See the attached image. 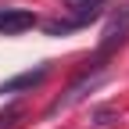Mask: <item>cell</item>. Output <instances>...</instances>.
I'll return each instance as SVG.
<instances>
[{
    "label": "cell",
    "instance_id": "cell-1",
    "mask_svg": "<svg viewBox=\"0 0 129 129\" xmlns=\"http://www.w3.org/2000/svg\"><path fill=\"white\" fill-rule=\"evenodd\" d=\"M125 36H129V4H125V7H118V11L108 18L104 36H101V57H104V54H111L118 43H125Z\"/></svg>",
    "mask_w": 129,
    "mask_h": 129
},
{
    "label": "cell",
    "instance_id": "cell-2",
    "mask_svg": "<svg viewBox=\"0 0 129 129\" xmlns=\"http://www.w3.org/2000/svg\"><path fill=\"white\" fill-rule=\"evenodd\" d=\"M101 79H104V68H101V64H93V75H90V72H83V75H79L75 83L68 86V93H64V97H57V101L50 104V115H57L61 108H72L79 97H86V90H93L97 83H101Z\"/></svg>",
    "mask_w": 129,
    "mask_h": 129
},
{
    "label": "cell",
    "instance_id": "cell-3",
    "mask_svg": "<svg viewBox=\"0 0 129 129\" xmlns=\"http://www.w3.org/2000/svg\"><path fill=\"white\" fill-rule=\"evenodd\" d=\"M32 25H36V14L25 7H4L0 11V32L4 36H18V32H25Z\"/></svg>",
    "mask_w": 129,
    "mask_h": 129
},
{
    "label": "cell",
    "instance_id": "cell-4",
    "mask_svg": "<svg viewBox=\"0 0 129 129\" xmlns=\"http://www.w3.org/2000/svg\"><path fill=\"white\" fill-rule=\"evenodd\" d=\"M64 7L72 11V22L83 29L90 25L93 18H101V7H104V0H64Z\"/></svg>",
    "mask_w": 129,
    "mask_h": 129
},
{
    "label": "cell",
    "instance_id": "cell-5",
    "mask_svg": "<svg viewBox=\"0 0 129 129\" xmlns=\"http://www.w3.org/2000/svg\"><path fill=\"white\" fill-rule=\"evenodd\" d=\"M47 64H40V68H32V72H22V75H14L7 79V83H0V93H18V90H32V86H40L43 79H47Z\"/></svg>",
    "mask_w": 129,
    "mask_h": 129
},
{
    "label": "cell",
    "instance_id": "cell-6",
    "mask_svg": "<svg viewBox=\"0 0 129 129\" xmlns=\"http://www.w3.org/2000/svg\"><path fill=\"white\" fill-rule=\"evenodd\" d=\"M79 25L72 18H54V22H43V32L47 36H64V32H75Z\"/></svg>",
    "mask_w": 129,
    "mask_h": 129
},
{
    "label": "cell",
    "instance_id": "cell-7",
    "mask_svg": "<svg viewBox=\"0 0 129 129\" xmlns=\"http://www.w3.org/2000/svg\"><path fill=\"white\" fill-rule=\"evenodd\" d=\"M115 118H118L115 108H97V111H93V125H111Z\"/></svg>",
    "mask_w": 129,
    "mask_h": 129
},
{
    "label": "cell",
    "instance_id": "cell-8",
    "mask_svg": "<svg viewBox=\"0 0 129 129\" xmlns=\"http://www.w3.org/2000/svg\"><path fill=\"white\" fill-rule=\"evenodd\" d=\"M14 118H22V108H18V104L7 108V111H0V129H11V125H14Z\"/></svg>",
    "mask_w": 129,
    "mask_h": 129
}]
</instances>
